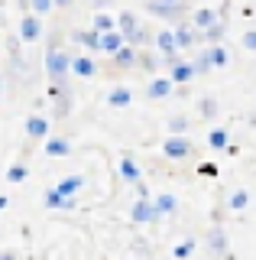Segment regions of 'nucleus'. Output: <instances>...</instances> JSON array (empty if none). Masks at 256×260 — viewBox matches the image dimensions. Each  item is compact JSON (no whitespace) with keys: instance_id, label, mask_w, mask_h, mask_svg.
Masks as SVG:
<instances>
[{"instance_id":"1","label":"nucleus","mask_w":256,"mask_h":260,"mask_svg":"<svg viewBox=\"0 0 256 260\" xmlns=\"http://www.w3.org/2000/svg\"><path fill=\"white\" fill-rule=\"evenodd\" d=\"M42 69L49 81H71V52H65L62 46H46Z\"/></svg>"},{"instance_id":"2","label":"nucleus","mask_w":256,"mask_h":260,"mask_svg":"<svg viewBox=\"0 0 256 260\" xmlns=\"http://www.w3.org/2000/svg\"><path fill=\"white\" fill-rule=\"evenodd\" d=\"M49 101H52V117L65 120L71 108H75V91H71V81H49Z\"/></svg>"},{"instance_id":"3","label":"nucleus","mask_w":256,"mask_h":260,"mask_svg":"<svg viewBox=\"0 0 256 260\" xmlns=\"http://www.w3.org/2000/svg\"><path fill=\"white\" fill-rule=\"evenodd\" d=\"M143 4H146V13L149 16L165 20V23H175V20H182V16L191 13L188 0H179V4H169V0H143Z\"/></svg>"},{"instance_id":"4","label":"nucleus","mask_w":256,"mask_h":260,"mask_svg":"<svg viewBox=\"0 0 256 260\" xmlns=\"http://www.w3.org/2000/svg\"><path fill=\"white\" fill-rule=\"evenodd\" d=\"M204 250L211 257H234L230 254V238H227V228H224L221 221H211V228H207V234H204Z\"/></svg>"},{"instance_id":"5","label":"nucleus","mask_w":256,"mask_h":260,"mask_svg":"<svg viewBox=\"0 0 256 260\" xmlns=\"http://www.w3.org/2000/svg\"><path fill=\"white\" fill-rule=\"evenodd\" d=\"M162 156L172 159V162H185V159L195 156V143H191L185 134H169L162 140Z\"/></svg>"},{"instance_id":"6","label":"nucleus","mask_w":256,"mask_h":260,"mask_svg":"<svg viewBox=\"0 0 256 260\" xmlns=\"http://www.w3.org/2000/svg\"><path fill=\"white\" fill-rule=\"evenodd\" d=\"M130 221H133V224H140V228H146V224H159V221H162V215H159L153 195H149V199H140V195H137V202H133V208H130Z\"/></svg>"},{"instance_id":"7","label":"nucleus","mask_w":256,"mask_h":260,"mask_svg":"<svg viewBox=\"0 0 256 260\" xmlns=\"http://www.w3.org/2000/svg\"><path fill=\"white\" fill-rule=\"evenodd\" d=\"M169 26L175 29V43H179V49L182 52H191L198 43H201V32H198V26L188 20V16H182V20H175V23H169Z\"/></svg>"},{"instance_id":"8","label":"nucleus","mask_w":256,"mask_h":260,"mask_svg":"<svg viewBox=\"0 0 256 260\" xmlns=\"http://www.w3.org/2000/svg\"><path fill=\"white\" fill-rule=\"evenodd\" d=\"M227 10H230V4H224L221 10H214V7L201 4V7H195V10L188 13V20H191V23L198 26V32H201V29H207V26H211V23H218L221 16H227Z\"/></svg>"},{"instance_id":"9","label":"nucleus","mask_w":256,"mask_h":260,"mask_svg":"<svg viewBox=\"0 0 256 260\" xmlns=\"http://www.w3.org/2000/svg\"><path fill=\"white\" fill-rule=\"evenodd\" d=\"M46 36V26H42V16L39 13H23V20H20V39L23 43H39V39Z\"/></svg>"},{"instance_id":"10","label":"nucleus","mask_w":256,"mask_h":260,"mask_svg":"<svg viewBox=\"0 0 256 260\" xmlns=\"http://www.w3.org/2000/svg\"><path fill=\"white\" fill-rule=\"evenodd\" d=\"M98 72H101V65L91 52L71 55V78H98Z\"/></svg>"},{"instance_id":"11","label":"nucleus","mask_w":256,"mask_h":260,"mask_svg":"<svg viewBox=\"0 0 256 260\" xmlns=\"http://www.w3.org/2000/svg\"><path fill=\"white\" fill-rule=\"evenodd\" d=\"M42 205L49 208V211H75V208H78V199H75V195L59 192V189L52 185V189L42 192Z\"/></svg>"},{"instance_id":"12","label":"nucleus","mask_w":256,"mask_h":260,"mask_svg":"<svg viewBox=\"0 0 256 260\" xmlns=\"http://www.w3.org/2000/svg\"><path fill=\"white\" fill-rule=\"evenodd\" d=\"M137 55H140L137 46L123 43L114 55H107V59H110V69H114V72H130V69H137Z\"/></svg>"},{"instance_id":"13","label":"nucleus","mask_w":256,"mask_h":260,"mask_svg":"<svg viewBox=\"0 0 256 260\" xmlns=\"http://www.w3.org/2000/svg\"><path fill=\"white\" fill-rule=\"evenodd\" d=\"M175 94V81L169 78V75H149V81H146V98L149 101H165V98H172Z\"/></svg>"},{"instance_id":"14","label":"nucleus","mask_w":256,"mask_h":260,"mask_svg":"<svg viewBox=\"0 0 256 260\" xmlns=\"http://www.w3.org/2000/svg\"><path fill=\"white\" fill-rule=\"evenodd\" d=\"M169 78L175 81V85H191V81L198 78V69H195V62L191 59H175L172 65H169Z\"/></svg>"},{"instance_id":"15","label":"nucleus","mask_w":256,"mask_h":260,"mask_svg":"<svg viewBox=\"0 0 256 260\" xmlns=\"http://www.w3.org/2000/svg\"><path fill=\"white\" fill-rule=\"evenodd\" d=\"M117 173H120V179H123V182H140L143 179V169H140V162H137V156H133V153H123V156L117 159Z\"/></svg>"},{"instance_id":"16","label":"nucleus","mask_w":256,"mask_h":260,"mask_svg":"<svg viewBox=\"0 0 256 260\" xmlns=\"http://www.w3.org/2000/svg\"><path fill=\"white\" fill-rule=\"evenodd\" d=\"M49 117H42V114H29L26 117V124H23V130H26V137L29 140H46L49 137Z\"/></svg>"},{"instance_id":"17","label":"nucleus","mask_w":256,"mask_h":260,"mask_svg":"<svg viewBox=\"0 0 256 260\" xmlns=\"http://www.w3.org/2000/svg\"><path fill=\"white\" fill-rule=\"evenodd\" d=\"M71 43H78L81 49H88V52H101V32L94 29V26L75 29V32H71Z\"/></svg>"},{"instance_id":"18","label":"nucleus","mask_w":256,"mask_h":260,"mask_svg":"<svg viewBox=\"0 0 256 260\" xmlns=\"http://www.w3.org/2000/svg\"><path fill=\"white\" fill-rule=\"evenodd\" d=\"M137 69H143L146 75H159V69H162V52H149V49H140L137 55Z\"/></svg>"},{"instance_id":"19","label":"nucleus","mask_w":256,"mask_h":260,"mask_svg":"<svg viewBox=\"0 0 256 260\" xmlns=\"http://www.w3.org/2000/svg\"><path fill=\"white\" fill-rule=\"evenodd\" d=\"M227 16H221L218 23H211L207 29H201V46H211V43H224L227 39Z\"/></svg>"},{"instance_id":"20","label":"nucleus","mask_w":256,"mask_h":260,"mask_svg":"<svg viewBox=\"0 0 256 260\" xmlns=\"http://www.w3.org/2000/svg\"><path fill=\"white\" fill-rule=\"evenodd\" d=\"M46 156H55V159H62V156H71V140L68 137H46Z\"/></svg>"},{"instance_id":"21","label":"nucleus","mask_w":256,"mask_h":260,"mask_svg":"<svg viewBox=\"0 0 256 260\" xmlns=\"http://www.w3.org/2000/svg\"><path fill=\"white\" fill-rule=\"evenodd\" d=\"M153 43H156V49H159L162 55H169V52H182V49H179V43H175V29H172V26L159 29L156 36H153Z\"/></svg>"},{"instance_id":"22","label":"nucleus","mask_w":256,"mask_h":260,"mask_svg":"<svg viewBox=\"0 0 256 260\" xmlns=\"http://www.w3.org/2000/svg\"><path fill=\"white\" fill-rule=\"evenodd\" d=\"M107 104H110V108H117V111L120 108H130V104H133V91L126 85H114L107 91Z\"/></svg>"},{"instance_id":"23","label":"nucleus","mask_w":256,"mask_h":260,"mask_svg":"<svg viewBox=\"0 0 256 260\" xmlns=\"http://www.w3.org/2000/svg\"><path fill=\"white\" fill-rule=\"evenodd\" d=\"M88 185V179L81 176V173H71V176H62L59 182H55V189L59 192H65V195H78Z\"/></svg>"},{"instance_id":"24","label":"nucleus","mask_w":256,"mask_h":260,"mask_svg":"<svg viewBox=\"0 0 256 260\" xmlns=\"http://www.w3.org/2000/svg\"><path fill=\"white\" fill-rule=\"evenodd\" d=\"M153 202H156V208H159V215H162V218L179 215V199H175L172 192H159V195H153Z\"/></svg>"},{"instance_id":"25","label":"nucleus","mask_w":256,"mask_h":260,"mask_svg":"<svg viewBox=\"0 0 256 260\" xmlns=\"http://www.w3.org/2000/svg\"><path fill=\"white\" fill-rule=\"evenodd\" d=\"M123 43H126V39H123V32H120V29H107V32H101V55H114Z\"/></svg>"},{"instance_id":"26","label":"nucleus","mask_w":256,"mask_h":260,"mask_svg":"<svg viewBox=\"0 0 256 260\" xmlns=\"http://www.w3.org/2000/svg\"><path fill=\"white\" fill-rule=\"evenodd\" d=\"M250 202H253V195L246 192V189H234V192L227 195V211H237V215H240V211L250 208Z\"/></svg>"},{"instance_id":"27","label":"nucleus","mask_w":256,"mask_h":260,"mask_svg":"<svg viewBox=\"0 0 256 260\" xmlns=\"http://www.w3.org/2000/svg\"><path fill=\"white\" fill-rule=\"evenodd\" d=\"M227 143H230V130H227V127H214V130H207V146H211V150L224 153V150H227Z\"/></svg>"},{"instance_id":"28","label":"nucleus","mask_w":256,"mask_h":260,"mask_svg":"<svg viewBox=\"0 0 256 260\" xmlns=\"http://www.w3.org/2000/svg\"><path fill=\"white\" fill-rule=\"evenodd\" d=\"M137 26H140V16H137V13H133V10H123V13H120V16H117V29H120V32H123V39H126V36H130V32H133V29H137Z\"/></svg>"},{"instance_id":"29","label":"nucleus","mask_w":256,"mask_h":260,"mask_svg":"<svg viewBox=\"0 0 256 260\" xmlns=\"http://www.w3.org/2000/svg\"><path fill=\"white\" fill-rule=\"evenodd\" d=\"M195 250H198V241H195V238H182V241L172 247V257H175V260H188Z\"/></svg>"},{"instance_id":"30","label":"nucleus","mask_w":256,"mask_h":260,"mask_svg":"<svg viewBox=\"0 0 256 260\" xmlns=\"http://www.w3.org/2000/svg\"><path fill=\"white\" fill-rule=\"evenodd\" d=\"M207 52H211V62H214V69H227L230 55H227V46H224V43H211V46H207Z\"/></svg>"},{"instance_id":"31","label":"nucleus","mask_w":256,"mask_h":260,"mask_svg":"<svg viewBox=\"0 0 256 260\" xmlns=\"http://www.w3.org/2000/svg\"><path fill=\"white\" fill-rule=\"evenodd\" d=\"M218 114H221V108H218L214 98H201V101H198V117L201 120H214Z\"/></svg>"},{"instance_id":"32","label":"nucleus","mask_w":256,"mask_h":260,"mask_svg":"<svg viewBox=\"0 0 256 260\" xmlns=\"http://www.w3.org/2000/svg\"><path fill=\"white\" fill-rule=\"evenodd\" d=\"M91 26L98 29V32L117 29V16H110V13H104V10H98V13H94V20H91Z\"/></svg>"},{"instance_id":"33","label":"nucleus","mask_w":256,"mask_h":260,"mask_svg":"<svg viewBox=\"0 0 256 260\" xmlns=\"http://www.w3.org/2000/svg\"><path fill=\"white\" fill-rule=\"evenodd\" d=\"M188 127H191V117H185V114H172V117L165 120V130H169V134H185Z\"/></svg>"},{"instance_id":"34","label":"nucleus","mask_w":256,"mask_h":260,"mask_svg":"<svg viewBox=\"0 0 256 260\" xmlns=\"http://www.w3.org/2000/svg\"><path fill=\"white\" fill-rule=\"evenodd\" d=\"M26 176H29V166L26 162H13V166H7V182H26Z\"/></svg>"},{"instance_id":"35","label":"nucleus","mask_w":256,"mask_h":260,"mask_svg":"<svg viewBox=\"0 0 256 260\" xmlns=\"http://www.w3.org/2000/svg\"><path fill=\"white\" fill-rule=\"evenodd\" d=\"M191 62H195L198 75H207V72H214V62H211V52H207V46H204V49H201V52H198Z\"/></svg>"},{"instance_id":"36","label":"nucleus","mask_w":256,"mask_h":260,"mask_svg":"<svg viewBox=\"0 0 256 260\" xmlns=\"http://www.w3.org/2000/svg\"><path fill=\"white\" fill-rule=\"evenodd\" d=\"M218 162H211V159H204V162H198V176H207V179H218Z\"/></svg>"},{"instance_id":"37","label":"nucleus","mask_w":256,"mask_h":260,"mask_svg":"<svg viewBox=\"0 0 256 260\" xmlns=\"http://www.w3.org/2000/svg\"><path fill=\"white\" fill-rule=\"evenodd\" d=\"M29 4H33V13H39V16H46L49 10H55L52 0H29Z\"/></svg>"},{"instance_id":"38","label":"nucleus","mask_w":256,"mask_h":260,"mask_svg":"<svg viewBox=\"0 0 256 260\" xmlns=\"http://www.w3.org/2000/svg\"><path fill=\"white\" fill-rule=\"evenodd\" d=\"M243 49H246V52H256V26L243 32Z\"/></svg>"},{"instance_id":"39","label":"nucleus","mask_w":256,"mask_h":260,"mask_svg":"<svg viewBox=\"0 0 256 260\" xmlns=\"http://www.w3.org/2000/svg\"><path fill=\"white\" fill-rule=\"evenodd\" d=\"M133 189H137V195H140V199H149V185L143 182V179H140V182H133Z\"/></svg>"},{"instance_id":"40","label":"nucleus","mask_w":256,"mask_h":260,"mask_svg":"<svg viewBox=\"0 0 256 260\" xmlns=\"http://www.w3.org/2000/svg\"><path fill=\"white\" fill-rule=\"evenodd\" d=\"M55 7H59V10H68V7H75V0H52Z\"/></svg>"},{"instance_id":"41","label":"nucleus","mask_w":256,"mask_h":260,"mask_svg":"<svg viewBox=\"0 0 256 260\" xmlns=\"http://www.w3.org/2000/svg\"><path fill=\"white\" fill-rule=\"evenodd\" d=\"M211 221H221V224H224V208H214V211H211Z\"/></svg>"},{"instance_id":"42","label":"nucleus","mask_w":256,"mask_h":260,"mask_svg":"<svg viewBox=\"0 0 256 260\" xmlns=\"http://www.w3.org/2000/svg\"><path fill=\"white\" fill-rule=\"evenodd\" d=\"M17 7H20L23 13H29V10H33V4H29V0H17Z\"/></svg>"},{"instance_id":"43","label":"nucleus","mask_w":256,"mask_h":260,"mask_svg":"<svg viewBox=\"0 0 256 260\" xmlns=\"http://www.w3.org/2000/svg\"><path fill=\"white\" fill-rule=\"evenodd\" d=\"M224 153H227V156H237V153H240V146H237V143H227V150H224Z\"/></svg>"},{"instance_id":"44","label":"nucleus","mask_w":256,"mask_h":260,"mask_svg":"<svg viewBox=\"0 0 256 260\" xmlns=\"http://www.w3.org/2000/svg\"><path fill=\"white\" fill-rule=\"evenodd\" d=\"M17 257V250H0V260H13Z\"/></svg>"},{"instance_id":"45","label":"nucleus","mask_w":256,"mask_h":260,"mask_svg":"<svg viewBox=\"0 0 256 260\" xmlns=\"http://www.w3.org/2000/svg\"><path fill=\"white\" fill-rule=\"evenodd\" d=\"M107 4H110V0H94V10H104Z\"/></svg>"},{"instance_id":"46","label":"nucleus","mask_w":256,"mask_h":260,"mask_svg":"<svg viewBox=\"0 0 256 260\" xmlns=\"http://www.w3.org/2000/svg\"><path fill=\"white\" fill-rule=\"evenodd\" d=\"M7 205H10V202H7V195H0V211H4Z\"/></svg>"},{"instance_id":"47","label":"nucleus","mask_w":256,"mask_h":260,"mask_svg":"<svg viewBox=\"0 0 256 260\" xmlns=\"http://www.w3.org/2000/svg\"><path fill=\"white\" fill-rule=\"evenodd\" d=\"M169 4H179V0H169Z\"/></svg>"},{"instance_id":"48","label":"nucleus","mask_w":256,"mask_h":260,"mask_svg":"<svg viewBox=\"0 0 256 260\" xmlns=\"http://www.w3.org/2000/svg\"><path fill=\"white\" fill-rule=\"evenodd\" d=\"M198 4H207V0H198Z\"/></svg>"}]
</instances>
